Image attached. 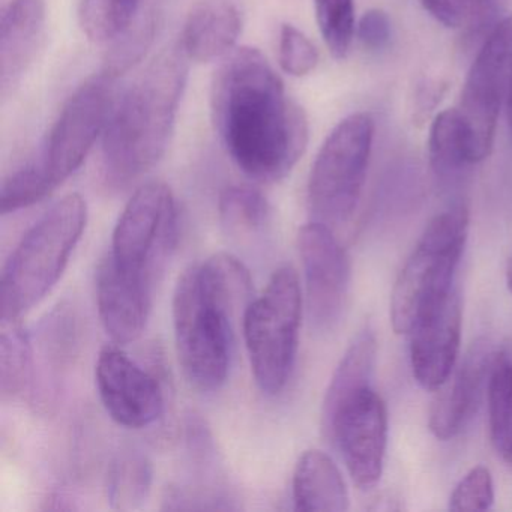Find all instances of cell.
<instances>
[{
	"instance_id": "16",
	"label": "cell",
	"mask_w": 512,
	"mask_h": 512,
	"mask_svg": "<svg viewBox=\"0 0 512 512\" xmlns=\"http://www.w3.org/2000/svg\"><path fill=\"white\" fill-rule=\"evenodd\" d=\"M494 352L487 340H476L430 410L428 427L440 440L458 436L478 410L488 385Z\"/></svg>"
},
{
	"instance_id": "6",
	"label": "cell",
	"mask_w": 512,
	"mask_h": 512,
	"mask_svg": "<svg viewBox=\"0 0 512 512\" xmlns=\"http://www.w3.org/2000/svg\"><path fill=\"white\" fill-rule=\"evenodd\" d=\"M301 322V284L295 269L284 265L272 274L262 295L250 302L242 316L251 373L263 394H281L289 383L298 356Z\"/></svg>"
},
{
	"instance_id": "23",
	"label": "cell",
	"mask_w": 512,
	"mask_h": 512,
	"mask_svg": "<svg viewBox=\"0 0 512 512\" xmlns=\"http://www.w3.org/2000/svg\"><path fill=\"white\" fill-rule=\"evenodd\" d=\"M154 469L145 454L134 449L122 451L113 460L107 475V499L113 509L142 508L151 494Z\"/></svg>"
},
{
	"instance_id": "26",
	"label": "cell",
	"mask_w": 512,
	"mask_h": 512,
	"mask_svg": "<svg viewBox=\"0 0 512 512\" xmlns=\"http://www.w3.org/2000/svg\"><path fill=\"white\" fill-rule=\"evenodd\" d=\"M142 0H80V25L94 43H112L139 17Z\"/></svg>"
},
{
	"instance_id": "33",
	"label": "cell",
	"mask_w": 512,
	"mask_h": 512,
	"mask_svg": "<svg viewBox=\"0 0 512 512\" xmlns=\"http://www.w3.org/2000/svg\"><path fill=\"white\" fill-rule=\"evenodd\" d=\"M362 46L371 52H379L385 49L391 41L392 28L388 14L382 10H370L359 20L356 29Z\"/></svg>"
},
{
	"instance_id": "10",
	"label": "cell",
	"mask_w": 512,
	"mask_h": 512,
	"mask_svg": "<svg viewBox=\"0 0 512 512\" xmlns=\"http://www.w3.org/2000/svg\"><path fill=\"white\" fill-rule=\"evenodd\" d=\"M512 76V14L494 26L482 44L461 91L458 112L469 131L473 163L488 158L500 106Z\"/></svg>"
},
{
	"instance_id": "2",
	"label": "cell",
	"mask_w": 512,
	"mask_h": 512,
	"mask_svg": "<svg viewBox=\"0 0 512 512\" xmlns=\"http://www.w3.org/2000/svg\"><path fill=\"white\" fill-rule=\"evenodd\" d=\"M253 299L250 271L233 254H214L179 277L172 310L176 352L194 388L215 392L227 382L233 323Z\"/></svg>"
},
{
	"instance_id": "28",
	"label": "cell",
	"mask_w": 512,
	"mask_h": 512,
	"mask_svg": "<svg viewBox=\"0 0 512 512\" xmlns=\"http://www.w3.org/2000/svg\"><path fill=\"white\" fill-rule=\"evenodd\" d=\"M55 190V185L50 182L40 163L37 160L31 161L14 170L2 182L0 209L4 215L14 214L41 202Z\"/></svg>"
},
{
	"instance_id": "17",
	"label": "cell",
	"mask_w": 512,
	"mask_h": 512,
	"mask_svg": "<svg viewBox=\"0 0 512 512\" xmlns=\"http://www.w3.org/2000/svg\"><path fill=\"white\" fill-rule=\"evenodd\" d=\"M46 28L43 0H11L0 22V92L14 91L34 62Z\"/></svg>"
},
{
	"instance_id": "14",
	"label": "cell",
	"mask_w": 512,
	"mask_h": 512,
	"mask_svg": "<svg viewBox=\"0 0 512 512\" xmlns=\"http://www.w3.org/2000/svg\"><path fill=\"white\" fill-rule=\"evenodd\" d=\"M155 281L122 271L109 256L97 271V305L101 323L113 343L139 340L152 310Z\"/></svg>"
},
{
	"instance_id": "34",
	"label": "cell",
	"mask_w": 512,
	"mask_h": 512,
	"mask_svg": "<svg viewBox=\"0 0 512 512\" xmlns=\"http://www.w3.org/2000/svg\"><path fill=\"white\" fill-rule=\"evenodd\" d=\"M505 106L506 118H508V125L512 131V76L511 80H509L508 91H506Z\"/></svg>"
},
{
	"instance_id": "30",
	"label": "cell",
	"mask_w": 512,
	"mask_h": 512,
	"mask_svg": "<svg viewBox=\"0 0 512 512\" xmlns=\"http://www.w3.org/2000/svg\"><path fill=\"white\" fill-rule=\"evenodd\" d=\"M424 10L448 29L482 25L493 13L494 0H421Z\"/></svg>"
},
{
	"instance_id": "11",
	"label": "cell",
	"mask_w": 512,
	"mask_h": 512,
	"mask_svg": "<svg viewBox=\"0 0 512 512\" xmlns=\"http://www.w3.org/2000/svg\"><path fill=\"white\" fill-rule=\"evenodd\" d=\"M322 424L356 487H376L388 443V410L382 397L371 386L361 389L323 415Z\"/></svg>"
},
{
	"instance_id": "7",
	"label": "cell",
	"mask_w": 512,
	"mask_h": 512,
	"mask_svg": "<svg viewBox=\"0 0 512 512\" xmlns=\"http://www.w3.org/2000/svg\"><path fill=\"white\" fill-rule=\"evenodd\" d=\"M373 139L374 121L367 113L347 116L326 137L308 181L313 221L334 230L352 220L367 178Z\"/></svg>"
},
{
	"instance_id": "5",
	"label": "cell",
	"mask_w": 512,
	"mask_h": 512,
	"mask_svg": "<svg viewBox=\"0 0 512 512\" xmlns=\"http://www.w3.org/2000/svg\"><path fill=\"white\" fill-rule=\"evenodd\" d=\"M467 232L469 212L463 205L440 212L427 224L392 289L389 316L397 334H410L454 290Z\"/></svg>"
},
{
	"instance_id": "35",
	"label": "cell",
	"mask_w": 512,
	"mask_h": 512,
	"mask_svg": "<svg viewBox=\"0 0 512 512\" xmlns=\"http://www.w3.org/2000/svg\"><path fill=\"white\" fill-rule=\"evenodd\" d=\"M506 283H508L509 290L512 292V256L509 259L508 269H506Z\"/></svg>"
},
{
	"instance_id": "29",
	"label": "cell",
	"mask_w": 512,
	"mask_h": 512,
	"mask_svg": "<svg viewBox=\"0 0 512 512\" xmlns=\"http://www.w3.org/2000/svg\"><path fill=\"white\" fill-rule=\"evenodd\" d=\"M155 37L154 14H142L134 20L133 25L112 41L103 73L112 79H118L130 71L137 62L142 61L145 53L151 47Z\"/></svg>"
},
{
	"instance_id": "8",
	"label": "cell",
	"mask_w": 512,
	"mask_h": 512,
	"mask_svg": "<svg viewBox=\"0 0 512 512\" xmlns=\"http://www.w3.org/2000/svg\"><path fill=\"white\" fill-rule=\"evenodd\" d=\"M175 196L164 182L142 185L113 230L107 256L118 268L157 283L178 242Z\"/></svg>"
},
{
	"instance_id": "1",
	"label": "cell",
	"mask_w": 512,
	"mask_h": 512,
	"mask_svg": "<svg viewBox=\"0 0 512 512\" xmlns=\"http://www.w3.org/2000/svg\"><path fill=\"white\" fill-rule=\"evenodd\" d=\"M211 101L218 136L248 178L277 182L292 172L307 149V116L259 50L241 47L226 56Z\"/></svg>"
},
{
	"instance_id": "20",
	"label": "cell",
	"mask_w": 512,
	"mask_h": 512,
	"mask_svg": "<svg viewBox=\"0 0 512 512\" xmlns=\"http://www.w3.org/2000/svg\"><path fill=\"white\" fill-rule=\"evenodd\" d=\"M490 436L496 451L512 466V341L494 352L488 376Z\"/></svg>"
},
{
	"instance_id": "27",
	"label": "cell",
	"mask_w": 512,
	"mask_h": 512,
	"mask_svg": "<svg viewBox=\"0 0 512 512\" xmlns=\"http://www.w3.org/2000/svg\"><path fill=\"white\" fill-rule=\"evenodd\" d=\"M317 25L332 58L346 59L356 34L353 0H314Z\"/></svg>"
},
{
	"instance_id": "19",
	"label": "cell",
	"mask_w": 512,
	"mask_h": 512,
	"mask_svg": "<svg viewBox=\"0 0 512 512\" xmlns=\"http://www.w3.org/2000/svg\"><path fill=\"white\" fill-rule=\"evenodd\" d=\"M292 493L298 511L340 512L349 508V491L340 469L319 449H308L299 457Z\"/></svg>"
},
{
	"instance_id": "31",
	"label": "cell",
	"mask_w": 512,
	"mask_h": 512,
	"mask_svg": "<svg viewBox=\"0 0 512 512\" xmlns=\"http://www.w3.org/2000/svg\"><path fill=\"white\" fill-rule=\"evenodd\" d=\"M494 503V482L485 466L470 469L449 497L452 511H487Z\"/></svg>"
},
{
	"instance_id": "13",
	"label": "cell",
	"mask_w": 512,
	"mask_h": 512,
	"mask_svg": "<svg viewBox=\"0 0 512 512\" xmlns=\"http://www.w3.org/2000/svg\"><path fill=\"white\" fill-rule=\"evenodd\" d=\"M95 383L104 409L122 427H149L166 409L163 385L119 344L103 347L95 365Z\"/></svg>"
},
{
	"instance_id": "22",
	"label": "cell",
	"mask_w": 512,
	"mask_h": 512,
	"mask_svg": "<svg viewBox=\"0 0 512 512\" xmlns=\"http://www.w3.org/2000/svg\"><path fill=\"white\" fill-rule=\"evenodd\" d=\"M428 157L434 172L451 176L473 166L469 131L458 109H446L434 118L428 136Z\"/></svg>"
},
{
	"instance_id": "15",
	"label": "cell",
	"mask_w": 512,
	"mask_h": 512,
	"mask_svg": "<svg viewBox=\"0 0 512 512\" xmlns=\"http://www.w3.org/2000/svg\"><path fill=\"white\" fill-rule=\"evenodd\" d=\"M461 299L457 290L410 332V362L416 382L442 388L457 364L461 341Z\"/></svg>"
},
{
	"instance_id": "24",
	"label": "cell",
	"mask_w": 512,
	"mask_h": 512,
	"mask_svg": "<svg viewBox=\"0 0 512 512\" xmlns=\"http://www.w3.org/2000/svg\"><path fill=\"white\" fill-rule=\"evenodd\" d=\"M34 371L31 338L17 322H2L0 337V391L4 398H16L28 389Z\"/></svg>"
},
{
	"instance_id": "18",
	"label": "cell",
	"mask_w": 512,
	"mask_h": 512,
	"mask_svg": "<svg viewBox=\"0 0 512 512\" xmlns=\"http://www.w3.org/2000/svg\"><path fill=\"white\" fill-rule=\"evenodd\" d=\"M241 14L230 0H202L191 8L181 47L188 59L211 62L229 55L241 34Z\"/></svg>"
},
{
	"instance_id": "21",
	"label": "cell",
	"mask_w": 512,
	"mask_h": 512,
	"mask_svg": "<svg viewBox=\"0 0 512 512\" xmlns=\"http://www.w3.org/2000/svg\"><path fill=\"white\" fill-rule=\"evenodd\" d=\"M377 343L373 331L364 329L341 358L323 401L322 416L332 412L350 395L371 386L376 367Z\"/></svg>"
},
{
	"instance_id": "12",
	"label": "cell",
	"mask_w": 512,
	"mask_h": 512,
	"mask_svg": "<svg viewBox=\"0 0 512 512\" xmlns=\"http://www.w3.org/2000/svg\"><path fill=\"white\" fill-rule=\"evenodd\" d=\"M299 254L304 268L307 314L317 335L332 334L346 311L350 262L334 230L311 221L299 230Z\"/></svg>"
},
{
	"instance_id": "25",
	"label": "cell",
	"mask_w": 512,
	"mask_h": 512,
	"mask_svg": "<svg viewBox=\"0 0 512 512\" xmlns=\"http://www.w3.org/2000/svg\"><path fill=\"white\" fill-rule=\"evenodd\" d=\"M220 221L230 236H253L271 220V205L259 190L247 185H233L221 193Z\"/></svg>"
},
{
	"instance_id": "4",
	"label": "cell",
	"mask_w": 512,
	"mask_h": 512,
	"mask_svg": "<svg viewBox=\"0 0 512 512\" xmlns=\"http://www.w3.org/2000/svg\"><path fill=\"white\" fill-rule=\"evenodd\" d=\"M86 224V200L80 194H68L23 235L0 280L2 322H17L46 298L61 280Z\"/></svg>"
},
{
	"instance_id": "9",
	"label": "cell",
	"mask_w": 512,
	"mask_h": 512,
	"mask_svg": "<svg viewBox=\"0 0 512 512\" xmlns=\"http://www.w3.org/2000/svg\"><path fill=\"white\" fill-rule=\"evenodd\" d=\"M115 79L101 71L98 76L86 80L62 109L35 160L43 167L50 182L58 188L67 181L83 163L104 134L115 100Z\"/></svg>"
},
{
	"instance_id": "32",
	"label": "cell",
	"mask_w": 512,
	"mask_h": 512,
	"mask_svg": "<svg viewBox=\"0 0 512 512\" xmlns=\"http://www.w3.org/2000/svg\"><path fill=\"white\" fill-rule=\"evenodd\" d=\"M319 64V52L304 32L283 25L280 32V65L293 77L308 76Z\"/></svg>"
},
{
	"instance_id": "3",
	"label": "cell",
	"mask_w": 512,
	"mask_h": 512,
	"mask_svg": "<svg viewBox=\"0 0 512 512\" xmlns=\"http://www.w3.org/2000/svg\"><path fill=\"white\" fill-rule=\"evenodd\" d=\"M187 61L181 44L164 50L115 103L103 139L104 170L115 187L130 185L166 154L187 83Z\"/></svg>"
}]
</instances>
